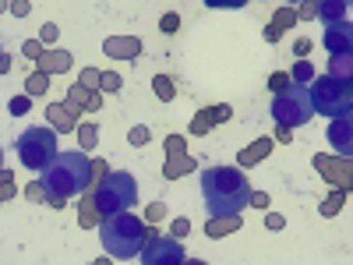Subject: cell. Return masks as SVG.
I'll return each instance as SVG.
<instances>
[{"instance_id": "10", "label": "cell", "mask_w": 353, "mask_h": 265, "mask_svg": "<svg viewBox=\"0 0 353 265\" xmlns=\"http://www.w3.org/2000/svg\"><path fill=\"white\" fill-rule=\"evenodd\" d=\"M350 11V0H318V18L332 25V21H343Z\"/></svg>"}, {"instance_id": "14", "label": "cell", "mask_w": 353, "mask_h": 265, "mask_svg": "<svg viewBox=\"0 0 353 265\" xmlns=\"http://www.w3.org/2000/svg\"><path fill=\"white\" fill-rule=\"evenodd\" d=\"M0 170H4V153H0Z\"/></svg>"}, {"instance_id": "12", "label": "cell", "mask_w": 353, "mask_h": 265, "mask_svg": "<svg viewBox=\"0 0 353 265\" xmlns=\"http://www.w3.org/2000/svg\"><path fill=\"white\" fill-rule=\"evenodd\" d=\"M209 8H244L248 0H205Z\"/></svg>"}, {"instance_id": "3", "label": "cell", "mask_w": 353, "mask_h": 265, "mask_svg": "<svg viewBox=\"0 0 353 265\" xmlns=\"http://www.w3.org/2000/svg\"><path fill=\"white\" fill-rule=\"evenodd\" d=\"M99 241H103L106 255H113V258H134L145 248V241H149V233H145L141 219L117 213V216H106V223L99 226Z\"/></svg>"}, {"instance_id": "11", "label": "cell", "mask_w": 353, "mask_h": 265, "mask_svg": "<svg viewBox=\"0 0 353 265\" xmlns=\"http://www.w3.org/2000/svg\"><path fill=\"white\" fill-rule=\"evenodd\" d=\"M332 128H329V138L336 141V149L343 153V156H350V113H343V117H332Z\"/></svg>"}, {"instance_id": "8", "label": "cell", "mask_w": 353, "mask_h": 265, "mask_svg": "<svg viewBox=\"0 0 353 265\" xmlns=\"http://www.w3.org/2000/svg\"><path fill=\"white\" fill-rule=\"evenodd\" d=\"M145 265H181L184 262V248L170 241V237H156V241H145V248L138 251Z\"/></svg>"}, {"instance_id": "4", "label": "cell", "mask_w": 353, "mask_h": 265, "mask_svg": "<svg viewBox=\"0 0 353 265\" xmlns=\"http://www.w3.org/2000/svg\"><path fill=\"white\" fill-rule=\"evenodd\" d=\"M138 198V184L134 177L124 170H113L103 177V184L96 188V209L103 216H117V213H128Z\"/></svg>"}, {"instance_id": "9", "label": "cell", "mask_w": 353, "mask_h": 265, "mask_svg": "<svg viewBox=\"0 0 353 265\" xmlns=\"http://www.w3.org/2000/svg\"><path fill=\"white\" fill-rule=\"evenodd\" d=\"M321 43H325V50L329 53H350V46H353V28H350V21L343 18V21H332L329 28H325V39H321Z\"/></svg>"}, {"instance_id": "2", "label": "cell", "mask_w": 353, "mask_h": 265, "mask_svg": "<svg viewBox=\"0 0 353 265\" xmlns=\"http://www.w3.org/2000/svg\"><path fill=\"white\" fill-rule=\"evenodd\" d=\"M92 184V163L85 153H57L43 170H39V191L50 198H74L85 195V188Z\"/></svg>"}, {"instance_id": "1", "label": "cell", "mask_w": 353, "mask_h": 265, "mask_svg": "<svg viewBox=\"0 0 353 265\" xmlns=\"http://www.w3.org/2000/svg\"><path fill=\"white\" fill-rule=\"evenodd\" d=\"M201 198H205V213L212 219H233L248 209L251 184L237 166H209L201 170Z\"/></svg>"}, {"instance_id": "6", "label": "cell", "mask_w": 353, "mask_h": 265, "mask_svg": "<svg viewBox=\"0 0 353 265\" xmlns=\"http://www.w3.org/2000/svg\"><path fill=\"white\" fill-rule=\"evenodd\" d=\"M272 117L276 124L283 128H301L314 117V106H311V92L304 85H286L283 92H276L272 99Z\"/></svg>"}, {"instance_id": "13", "label": "cell", "mask_w": 353, "mask_h": 265, "mask_svg": "<svg viewBox=\"0 0 353 265\" xmlns=\"http://www.w3.org/2000/svg\"><path fill=\"white\" fill-rule=\"evenodd\" d=\"M293 78H297V81H307V78H311V64H307V61L297 64V68H293Z\"/></svg>"}, {"instance_id": "7", "label": "cell", "mask_w": 353, "mask_h": 265, "mask_svg": "<svg viewBox=\"0 0 353 265\" xmlns=\"http://www.w3.org/2000/svg\"><path fill=\"white\" fill-rule=\"evenodd\" d=\"M14 149L25 170H43L57 156V135L53 128H25L21 138L14 141Z\"/></svg>"}, {"instance_id": "5", "label": "cell", "mask_w": 353, "mask_h": 265, "mask_svg": "<svg viewBox=\"0 0 353 265\" xmlns=\"http://www.w3.org/2000/svg\"><path fill=\"white\" fill-rule=\"evenodd\" d=\"M307 92H311V106H314V113H325V117H343V113H350L353 88H350L346 78H332V75H325V78L311 81Z\"/></svg>"}]
</instances>
